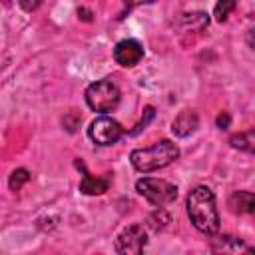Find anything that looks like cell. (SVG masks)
I'll return each mask as SVG.
<instances>
[{
	"mask_svg": "<svg viewBox=\"0 0 255 255\" xmlns=\"http://www.w3.org/2000/svg\"><path fill=\"white\" fill-rule=\"evenodd\" d=\"M185 209L197 231L205 235H215L219 231V211L215 195L207 185H195L187 193Z\"/></svg>",
	"mask_w": 255,
	"mask_h": 255,
	"instance_id": "6da1fadb",
	"label": "cell"
},
{
	"mask_svg": "<svg viewBox=\"0 0 255 255\" xmlns=\"http://www.w3.org/2000/svg\"><path fill=\"white\" fill-rule=\"evenodd\" d=\"M177 157H179V147L171 139H161L149 147H137L129 153L131 165L141 173L163 169V167L171 165Z\"/></svg>",
	"mask_w": 255,
	"mask_h": 255,
	"instance_id": "7a4b0ae2",
	"label": "cell"
},
{
	"mask_svg": "<svg viewBox=\"0 0 255 255\" xmlns=\"http://www.w3.org/2000/svg\"><path fill=\"white\" fill-rule=\"evenodd\" d=\"M120 98H122V92L118 84L108 78L90 84L86 90V104L90 106V110L100 112V114L116 110L120 104Z\"/></svg>",
	"mask_w": 255,
	"mask_h": 255,
	"instance_id": "3957f363",
	"label": "cell"
},
{
	"mask_svg": "<svg viewBox=\"0 0 255 255\" xmlns=\"http://www.w3.org/2000/svg\"><path fill=\"white\" fill-rule=\"evenodd\" d=\"M135 189L141 197H145L149 203L163 207L169 205L177 199V185L165 181V179H157V177H141L135 181Z\"/></svg>",
	"mask_w": 255,
	"mask_h": 255,
	"instance_id": "277c9868",
	"label": "cell"
},
{
	"mask_svg": "<svg viewBox=\"0 0 255 255\" xmlns=\"http://www.w3.org/2000/svg\"><path fill=\"white\" fill-rule=\"evenodd\" d=\"M124 133H126V131H124L122 124L116 122V120L110 118V116H98V118L90 124V128H88L90 139H92L94 143H98V145H112V143H116Z\"/></svg>",
	"mask_w": 255,
	"mask_h": 255,
	"instance_id": "5b68a950",
	"label": "cell"
},
{
	"mask_svg": "<svg viewBox=\"0 0 255 255\" xmlns=\"http://www.w3.org/2000/svg\"><path fill=\"white\" fill-rule=\"evenodd\" d=\"M145 243H147V233H145L143 225L133 223L118 235L114 249H116V253H122V255H137L143 251Z\"/></svg>",
	"mask_w": 255,
	"mask_h": 255,
	"instance_id": "8992f818",
	"label": "cell"
},
{
	"mask_svg": "<svg viewBox=\"0 0 255 255\" xmlns=\"http://www.w3.org/2000/svg\"><path fill=\"white\" fill-rule=\"evenodd\" d=\"M143 58V46L137 40H120L114 48V60L124 66V68H131L135 64H139Z\"/></svg>",
	"mask_w": 255,
	"mask_h": 255,
	"instance_id": "52a82bcc",
	"label": "cell"
},
{
	"mask_svg": "<svg viewBox=\"0 0 255 255\" xmlns=\"http://www.w3.org/2000/svg\"><path fill=\"white\" fill-rule=\"evenodd\" d=\"M199 128V116L195 110H183L171 122V131L175 137H187Z\"/></svg>",
	"mask_w": 255,
	"mask_h": 255,
	"instance_id": "ba28073f",
	"label": "cell"
},
{
	"mask_svg": "<svg viewBox=\"0 0 255 255\" xmlns=\"http://www.w3.org/2000/svg\"><path fill=\"white\" fill-rule=\"evenodd\" d=\"M78 167H82L84 175H82V181H80V191L86 193V195H102L108 191L110 187V177H94L92 173L86 171V165L84 161H76Z\"/></svg>",
	"mask_w": 255,
	"mask_h": 255,
	"instance_id": "9c48e42d",
	"label": "cell"
},
{
	"mask_svg": "<svg viewBox=\"0 0 255 255\" xmlns=\"http://www.w3.org/2000/svg\"><path fill=\"white\" fill-rule=\"evenodd\" d=\"M229 207L233 213H253L255 197L251 191H233L229 197Z\"/></svg>",
	"mask_w": 255,
	"mask_h": 255,
	"instance_id": "30bf717a",
	"label": "cell"
},
{
	"mask_svg": "<svg viewBox=\"0 0 255 255\" xmlns=\"http://www.w3.org/2000/svg\"><path fill=\"white\" fill-rule=\"evenodd\" d=\"M179 26L185 30V32H195V30H201V28H205L207 26V14L205 12H185V14H181L179 16Z\"/></svg>",
	"mask_w": 255,
	"mask_h": 255,
	"instance_id": "8fae6325",
	"label": "cell"
},
{
	"mask_svg": "<svg viewBox=\"0 0 255 255\" xmlns=\"http://www.w3.org/2000/svg\"><path fill=\"white\" fill-rule=\"evenodd\" d=\"M229 143H231V147H235V149L253 153V149H255V131H253V129L239 131V133H235V135L229 137Z\"/></svg>",
	"mask_w": 255,
	"mask_h": 255,
	"instance_id": "7c38bea8",
	"label": "cell"
},
{
	"mask_svg": "<svg viewBox=\"0 0 255 255\" xmlns=\"http://www.w3.org/2000/svg\"><path fill=\"white\" fill-rule=\"evenodd\" d=\"M167 223H171V217H169V213H167L165 209H161V207L155 209L153 213H149L147 219H145V225H147L153 233H159L161 229H165Z\"/></svg>",
	"mask_w": 255,
	"mask_h": 255,
	"instance_id": "4fadbf2b",
	"label": "cell"
},
{
	"mask_svg": "<svg viewBox=\"0 0 255 255\" xmlns=\"http://www.w3.org/2000/svg\"><path fill=\"white\" fill-rule=\"evenodd\" d=\"M235 8H237V0H217V4L213 8V16L217 22H225Z\"/></svg>",
	"mask_w": 255,
	"mask_h": 255,
	"instance_id": "5bb4252c",
	"label": "cell"
},
{
	"mask_svg": "<svg viewBox=\"0 0 255 255\" xmlns=\"http://www.w3.org/2000/svg\"><path fill=\"white\" fill-rule=\"evenodd\" d=\"M28 181H30V171H28L26 167H18V169H14V171L10 173L8 187H10L12 191H18V189H22V185L28 183Z\"/></svg>",
	"mask_w": 255,
	"mask_h": 255,
	"instance_id": "9a60e30c",
	"label": "cell"
},
{
	"mask_svg": "<svg viewBox=\"0 0 255 255\" xmlns=\"http://www.w3.org/2000/svg\"><path fill=\"white\" fill-rule=\"evenodd\" d=\"M153 114H155V112H153V108H151V106H147V108L143 110V116H141V122H139V124L135 126V129H133L131 133H135V131H139L141 128H145V126H147V122H149V120L153 118Z\"/></svg>",
	"mask_w": 255,
	"mask_h": 255,
	"instance_id": "2e32d148",
	"label": "cell"
},
{
	"mask_svg": "<svg viewBox=\"0 0 255 255\" xmlns=\"http://www.w3.org/2000/svg\"><path fill=\"white\" fill-rule=\"evenodd\" d=\"M18 4H20V8H22L24 12H34V10L40 8L42 0H18Z\"/></svg>",
	"mask_w": 255,
	"mask_h": 255,
	"instance_id": "e0dca14e",
	"label": "cell"
},
{
	"mask_svg": "<svg viewBox=\"0 0 255 255\" xmlns=\"http://www.w3.org/2000/svg\"><path fill=\"white\" fill-rule=\"evenodd\" d=\"M215 124H217V128H221V129H227V128H229V124H231V116H229L227 112H221V114L217 116Z\"/></svg>",
	"mask_w": 255,
	"mask_h": 255,
	"instance_id": "ac0fdd59",
	"label": "cell"
},
{
	"mask_svg": "<svg viewBox=\"0 0 255 255\" xmlns=\"http://www.w3.org/2000/svg\"><path fill=\"white\" fill-rule=\"evenodd\" d=\"M78 16H80L82 20H86V22H90V20H92V12H90V10H86V8H80V10H78Z\"/></svg>",
	"mask_w": 255,
	"mask_h": 255,
	"instance_id": "d6986e66",
	"label": "cell"
},
{
	"mask_svg": "<svg viewBox=\"0 0 255 255\" xmlns=\"http://www.w3.org/2000/svg\"><path fill=\"white\" fill-rule=\"evenodd\" d=\"M128 6H141V4H151L155 0H124Z\"/></svg>",
	"mask_w": 255,
	"mask_h": 255,
	"instance_id": "ffe728a7",
	"label": "cell"
}]
</instances>
